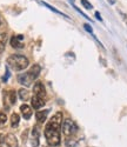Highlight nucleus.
Masks as SVG:
<instances>
[{
    "label": "nucleus",
    "instance_id": "1",
    "mask_svg": "<svg viewBox=\"0 0 127 147\" xmlns=\"http://www.w3.org/2000/svg\"><path fill=\"white\" fill-rule=\"evenodd\" d=\"M61 121H62V114H61V112H58L49 119L47 125L45 126V137H46V141L49 146L54 147V146L60 145Z\"/></svg>",
    "mask_w": 127,
    "mask_h": 147
},
{
    "label": "nucleus",
    "instance_id": "2",
    "mask_svg": "<svg viewBox=\"0 0 127 147\" xmlns=\"http://www.w3.org/2000/svg\"><path fill=\"white\" fill-rule=\"evenodd\" d=\"M8 66L14 71H22L28 66V59L20 54H13L7 59Z\"/></svg>",
    "mask_w": 127,
    "mask_h": 147
},
{
    "label": "nucleus",
    "instance_id": "3",
    "mask_svg": "<svg viewBox=\"0 0 127 147\" xmlns=\"http://www.w3.org/2000/svg\"><path fill=\"white\" fill-rule=\"evenodd\" d=\"M61 129H62L63 134H65L66 137H71V136H73V134L78 131V126L75 125L71 119H65L62 121Z\"/></svg>",
    "mask_w": 127,
    "mask_h": 147
},
{
    "label": "nucleus",
    "instance_id": "4",
    "mask_svg": "<svg viewBox=\"0 0 127 147\" xmlns=\"http://www.w3.org/2000/svg\"><path fill=\"white\" fill-rule=\"evenodd\" d=\"M33 92H34V95H38L40 98H44L46 95V90L44 87V85L40 82V81H36L34 87H33Z\"/></svg>",
    "mask_w": 127,
    "mask_h": 147
},
{
    "label": "nucleus",
    "instance_id": "5",
    "mask_svg": "<svg viewBox=\"0 0 127 147\" xmlns=\"http://www.w3.org/2000/svg\"><path fill=\"white\" fill-rule=\"evenodd\" d=\"M18 81L21 84V85H24V86H30V85L32 84V79H31V77H30V74L28 73H22V74H19L18 76Z\"/></svg>",
    "mask_w": 127,
    "mask_h": 147
},
{
    "label": "nucleus",
    "instance_id": "6",
    "mask_svg": "<svg viewBox=\"0 0 127 147\" xmlns=\"http://www.w3.org/2000/svg\"><path fill=\"white\" fill-rule=\"evenodd\" d=\"M31 104H32V107L34 109H39L41 108L44 105H45V100H44V98H40V96H38V95H34L32 98V100H31Z\"/></svg>",
    "mask_w": 127,
    "mask_h": 147
},
{
    "label": "nucleus",
    "instance_id": "7",
    "mask_svg": "<svg viewBox=\"0 0 127 147\" xmlns=\"http://www.w3.org/2000/svg\"><path fill=\"white\" fill-rule=\"evenodd\" d=\"M27 73L30 74L31 79L34 81L38 77H39V74H40V66H39V65H33V66L31 67V69H30Z\"/></svg>",
    "mask_w": 127,
    "mask_h": 147
},
{
    "label": "nucleus",
    "instance_id": "8",
    "mask_svg": "<svg viewBox=\"0 0 127 147\" xmlns=\"http://www.w3.org/2000/svg\"><path fill=\"white\" fill-rule=\"evenodd\" d=\"M5 142L8 147H18V140L13 134H7L5 137Z\"/></svg>",
    "mask_w": 127,
    "mask_h": 147
},
{
    "label": "nucleus",
    "instance_id": "9",
    "mask_svg": "<svg viewBox=\"0 0 127 147\" xmlns=\"http://www.w3.org/2000/svg\"><path fill=\"white\" fill-rule=\"evenodd\" d=\"M20 111H21L22 117L26 119V120L32 117V109H31V107H30L28 105H26V104H24V105L20 106Z\"/></svg>",
    "mask_w": 127,
    "mask_h": 147
},
{
    "label": "nucleus",
    "instance_id": "10",
    "mask_svg": "<svg viewBox=\"0 0 127 147\" xmlns=\"http://www.w3.org/2000/svg\"><path fill=\"white\" fill-rule=\"evenodd\" d=\"M47 114H48V109H46V111H39L35 113V118H36V121L38 122H44L47 118Z\"/></svg>",
    "mask_w": 127,
    "mask_h": 147
},
{
    "label": "nucleus",
    "instance_id": "11",
    "mask_svg": "<svg viewBox=\"0 0 127 147\" xmlns=\"http://www.w3.org/2000/svg\"><path fill=\"white\" fill-rule=\"evenodd\" d=\"M32 136H33L32 146H33V147H36L38 145H39V129H38V127H34V128H33Z\"/></svg>",
    "mask_w": 127,
    "mask_h": 147
},
{
    "label": "nucleus",
    "instance_id": "12",
    "mask_svg": "<svg viewBox=\"0 0 127 147\" xmlns=\"http://www.w3.org/2000/svg\"><path fill=\"white\" fill-rule=\"evenodd\" d=\"M21 39H19V36H12L11 39V46L14 47V48H22L24 44L20 41Z\"/></svg>",
    "mask_w": 127,
    "mask_h": 147
},
{
    "label": "nucleus",
    "instance_id": "13",
    "mask_svg": "<svg viewBox=\"0 0 127 147\" xmlns=\"http://www.w3.org/2000/svg\"><path fill=\"white\" fill-rule=\"evenodd\" d=\"M6 41H7V34L6 33H1L0 34V54L5 51Z\"/></svg>",
    "mask_w": 127,
    "mask_h": 147
},
{
    "label": "nucleus",
    "instance_id": "14",
    "mask_svg": "<svg viewBox=\"0 0 127 147\" xmlns=\"http://www.w3.org/2000/svg\"><path fill=\"white\" fill-rule=\"evenodd\" d=\"M19 121H20V117L18 113H13L11 115V125L12 127H17L19 125Z\"/></svg>",
    "mask_w": 127,
    "mask_h": 147
},
{
    "label": "nucleus",
    "instance_id": "15",
    "mask_svg": "<svg viewBox=\"0 0 127 147\" xmlns=\"http://www.w3.org/2000/svg\"><path fill=\"white\" fill-rule=\"evenodd\" d=\"M18 95H19V98L21 100H27L28 96H30V93L26 88H21V90L18 91Z\"/></svg>",
    "mask_w": 127,
    "mask_h": 147
},
{
    "label": "nucleus",
    "instance_id": "16",
    "mask_svg": "<svg viewBox=\"0 0 127 147\" xmlns=\"http://www.w3.org/2000/svg\"><path fill=\"white\" fill-rule=\"evenodd\" d=\"M39 3H40L41 5H44L45 7H47V8H49L51 11H53V12H54V13H58V14H60V16H62V17H65V18H68V17H67L66 14H63V13H62V12H60V11H58L57 8H54V7H52V6H51L49 4H47V3H45V1H39Z\"/></svg>",
    "mask_w": 127,
    "mask_h": 147
},
{
    "label": "nucleus",
    "instance_id": "17",
    "mask_svg": "<svg viewBox=\"0 0 127 147\" xmlns=\"http://www.w3.org/2000/svg\"><path fill=\"white\" fill-rule=\"evenodd\" d=\"M7 96H8L7 99H8L9 104H11V105H14L16 101H17V94H16V92H14V91H9Z\"/></svg>",
    "mask_w": 127,
    "mask_h": 147
},
{
    "label": "nucleus",
    "instance_id": "18",
    "mask_svg": "<svg viewBox=\"0 0 127 147\" xmlns=\"http://www.w3.org/2000/svg\"><path fill=\"white\" fill-rule=\"evenodd\" d=\"M81 4H82V6L85 7V8H87V9H92V5H91V3L88 1V0H81Z\"/></svg>",
    "mask_w": 127,
    "mask_h": 147
},
{
    "label": "nucleus",
    "instance_id": "19",
    "mask_svg": "<svg viewBox=\"0 0 127 147\" xmlns=\"http://www.w3.org/2000/svg\"><path fill=\"white\" fill-rule=\"evenodd\" d=\"M6 121H7V117H6V114H4V113H0V126L4 125Z\"/></svg>",
    "mask_w": 127,
    "mask_h": 147
},
{
    "label": "nucleus",
    "instance_id": "20",
    "mask_svg": "<svg viewBox=\"0 0 127 147\" xmlns=\"http://www.w3.org/2000/svg\"><path fill=\"white\" fill-rule=\"evenodd\" d=\"M84 28L88 32V33H91V34H93V30H92V27L90 26V25H88V24H85V25H84Z\"/></svg>",
    "mask_w": 127,
    "mask_h": 147
},
{
    "label": "nucleus",
    "instance_id": "21",
    "mask_svg": "<svg viewBox=\"0 0 127 147\" xmlns=\"http://www.w3.org/2000/svg\"><path fill=\"white\" fill-rule=\"evenodd\" d=\"M8 78H9V72H8V71H6V74L3 77V81H5V82H6Z\"/></svg>",
    "mask_w": 127,
    "mask_h": 147
},
{
    "label": "nucleus",
    "instance_id": "22",
    "mask_svg": "<svg viewBox=\"0 0 127 147\" xmlns=\"http://www.w3.org/2000/svg\"><path fill=\"white\" fill-rule=\"evenodd\" d=\"M4 141H5V137L3 136V134H0V146L4 144Z\"/></svg>",
    "mask_w": 127,
    "mask_h": 147
},
{
    "label": "nucleus",
    "instance_id": "23",
    "mask_svg": "<svg viewBox=\"0 0 127 147\" xmlns=\"http://www.w3.org/2000/svg\"><path fill=\"white\" fill-rule=\"evenodd\" d=\"M95 17H97V19H98V20L103 21V19H101V17H100V13H99V12H95Z\"/></svg>",
    "mask_w": 127,
    "mask_h": 147
},
{
    "label": "nucleus",
    "instance_id": "24",
    "mask_svg": "<svg viewBox=\"0 0 127 147\" xmlns=\"http://www.w3.org/2000/svg\"><path fill=\"white\" fill-rule=\"evenodd\" d=\"M109 4H116V0H107Z\"/></svg>",
    "mask_w": 127,
    "mask_h": 147
},
{
    "label": "nucleus",
    "instance_id": "25",
    "mask_svg": "<svg viewBox=\"0 0 127 147\" xmlns=\"http://www.w3.org/2000/svg\"><path fill=\"white\" fill-rule=\"evenodd\" d=\"M0 24H1V22H0Z\"/></svg>",
    "mask_w": 127,
    "mask_h": 147
}]
</instances>
